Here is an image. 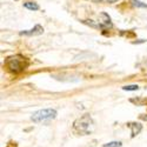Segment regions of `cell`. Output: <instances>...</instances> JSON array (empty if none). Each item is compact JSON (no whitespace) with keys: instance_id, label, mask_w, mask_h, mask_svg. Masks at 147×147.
I'll return each instance as SVG.
<instances>
[{"instance_id":"1","label":"cell","mask_w":147,"mask_h":147,"mask_svg":"<svg viewBox=\"0 0 147 147\" xmlns=\"http://www.w3.org/2000/svg\"><path fill=\"white\" fill-rule=\"evenodd\" d=\"M73 129L79 136H88L94 129V122L90 114H84L73 122Z\"/></svg>"},{"instance_id":"2","label":"cell","mask_w":147,"mask_h":147,"mask_svg":"<svg viewBox=\"0 0 147 147\" xmlns=\"http://www.w3.org/2000/svg\"><path fill=\"white\" fill-rule=\"evenodd\" d=\"M30 65V61L27 58L22 57L20 54H16L8 57L5 61V66L8 68V71L13 72V73H21L24 72Z\"/></svg>"},{"instance_id":"3","label":"cell","mask_w":147,"mask_h":147,"mask_svg":"<svg viewBox=\"0 0 147 147\" xmlns=\"http://www.w3.org/2000/svg\"><path fill=\"white\" fill-rule=\"evenodd\" d=\"M57 117V111L54 108H44V109H39L32 114L31 120L35 124H39V122H47L51 121Z\"/></svg>"},{"instance_id":"4","label":"cell","mask_w":147,"mask_h":147,"mask_svg":"<svg viewBox=\"0 0 147 147\" xmlns=\"http://www.w3.org/2000/svg\"><path fill=\"white\" fill-rule=\"evenodd\" d=\"M44 33V27L41 25H35L32 30L28 31H20V35H27V36H32V35H40Z\"/></svg>"},{"instance_id":"5","label":"cell","mask_w":147,"mask_h":147,"mask_svg":"<svg viewBox=\"0 0 147 147\" xmlns=\"http://www.w3.org/2000/svg\"><path fill=\"white\" fill-rule=\"evenodd\" d=\"M127 126L132 129V138H134L136 136H138V134L141 132V129H142V125L140 124V122H127Z\"/></svg>"},{"instance_id":"6","label":"cell","mask_w":147,"mask_h":147,"mask_svg":"<svg viewBox=\"0 0 147 147\" xmlns=\"http://www.w3.org/2000/svg\"><path fill=\"white\" fill-rule=\"evenodd\" d=\"M24 7L27 8V9H31V11H38L39 9V5L36 3H33V1H27L24 4Z\"/></svg>"},{"instance_id":"7","label":"cell","mask_w":147,"mask_h":147,"mask_svg":"<svg viewBox=\"0 0 147 147\" xmlns=\"http://www.w3.org/2000/svg\"><path fill=\"white\" fill-rule=\"evenodd\" d=\"M131 3L133 6L136 7H139V8H147V4H144L141 1H139V0H131Z\"/></svg>"},{"instance_id":"8","label":"cell","mask_w":147,"mask_h":147,"mask_svg":"<svg viewBox=\"0 0 147 147\" xmlns=\"http://www.w3.org/2000/svg\"><path fill=\"white\" fill-rule=\"evenodd\" d=\"M121 142L120 141H111V142H107V144H104L102 147H121Z\"/></svg>"},{"instance_id":"9","label":"cell","mask_w":147,"mask_h":147,"mask_svg":"<svg viewBox=\"0 0 147 147\" xmlns=\"http://www.w3.org/2000/svg\"><path fill=\"white\" fill-rule=\"evenodd\" d=\"M122 90H124V91H138L139 86H138V85H127V86L122 87Z\"/></svg>"},{"instance_id":"10","label":"cell","mask_w":147,"mask_h":147,"mask_svg":"<svg viewBox=\"0 0 147 147\" xmlns=\"http://www.w3.org/2000/svg\"><path fill=\"white\" fill-rule=\"evenodd\" d=\"M93 3H101V4H114L117 1H119V0H92Z\"/></svg>"},{"instance_id":"11","label":"cell","mask_w":147,"mask_h":147,"mask_svg":"<svg viewBox=\"0 0 147 147\" xmlns=\"http://www.w3.org/2000/svg\"><path fill=\"white\" fill-rule=\"evenodd\" d=\"M140 42H145V40H139V41H133V44H140Z\"/></svg>"},{"instance_id":"12","label":"cell","mask_w":147,"mask_h":147,"mask_svg":"<svg viewBox=\"0 0 147 147\" xmlns=\"http://www.w3.org/2000/svg\"><path fill=\"white\" fill-rule=\"evenodd\" d=\"M140 119H142V120H147V115L145 117V115H140Z\"/></svg>"},{"instance_id":"13","label":"cell","mask_w":147,"mask_h":147,"mask_svg":"<svg viewBox=\"0 0 147 147\" xmlns=\"http://www.w3.org/2000/svg\"><path fill=\"white\" fill-rule=\"evenodd\" d=\"M14 1H18V0H14Z\"/></svg>"}]
</instances>
